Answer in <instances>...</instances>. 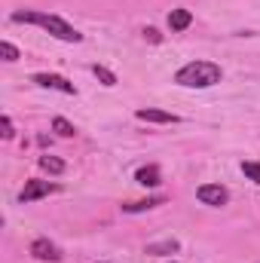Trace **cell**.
<instances>
[{"mask_svg":"<svg viewBox=\"0 0 260 263\" xmlns=\"http://www.w3.org/2000/svg\"><path fill=\"white\" fill-rule=\"evenodd\" d=\"M12 22H15V25H37V28L49 31L52 37L65 40V43H80V40H83V34H80L73 25H67L62 15H52V12H40V9H18V12H12Z\"/></svg>","mask_w":260,"mask_h":263,"instance_id":"6da1fadb","label":"cell"},{"mask_svg":"<svg viewBox=\"0 0 260 263\" xmlns=\"http://www.w3.org/2000/svg\"><path fill=\"white\" fill-rule=\"evenodd\" d=\"M220 77H224L220 65L199 59V62H187V65L181 67V70L175 73V83L184 86V89H208V86H217Z\"/></svg>","mask_w":260,"mask_h":263,"instance_id":"7a4b0ae2","label":"cell"},{"mask_svg":"<svg viewBox=\"0 0 260 263\" xmlns=\"http://www.w3.org/2000/svg\"><path fill=\"white\" fill-rule=\"evenodd\" d=\"M55 190H59V184H49V181L31 178V181H25V187H22V193H18V202L28 205V202H37V199L49 196V193H55Z\"/></svg>","mask_w":260,"mask_h":263,"instance_id":"3957f363","label":"cell"},{"mask_svg":"<svg viewBox=\"0 0 260 263\" xmlns=\"http://www.w3.org/2000/svg\"><path fill=\"white\" fill-rule=\"evenodd\" d=\"M196 199H199L202 205L220 208V205H227V202H230V190H227V187H220V184H202V187L196 190Z\"/></svg>","mask_w":260,"mask_h":263,"instance_id":"277c9868","label":"cell"},{"mask_svg":"<svg viewBox=\"0 0 260 263\" xmlns=\"http://www.w3.org/2000/svg\"><path fill=\"white\" fill-rule=\"evenodd\" d=\"M31 254H34L37 260H46V263H59L62 260L59 245H52L49 239H34V242H31Z\"/></svg>","mask_w":260,"mask_h":263,"instance_id":"5b68a950","label":"cell"},{"mask_svg":"<svg viewBox=\"0 0 260 263\" xmlns=\"http://www.w3.org/2000/svg\"><path fill=\"white\" fill-rule=\"evenodd\" d=\"M34 83H37V86H43V89L65 92V95H73V92H77V89H73V83H67L65 77H59V73H34Z\"/></svg>","mask_w":260,"mask_h":263,"instance_id":"8992f818","label":"cell"},{"mask_svg":"<svg viewBox=\"0 0 260 263\" xmlns=\"http://www.w3.org/2000/svg\"><path fill=\"white\" fill-rule=\"evenodd\" d=\"M135 117L141 120V123H162V126H175L178 123V117L175 114H169V110H159V107H138L135 110Z\"/></svg>","mask_w":260,"mask_h":263,"instance_id":"52a82bcc","label":"cell"},{"mask_svg":"<svg viewBox=\"0 0 260 263\" xmlns=\"http://www.w3.org/2000/svg\"><path fill=\"white\" fill-rule=\"evenodd\" d=\"M193 25V12L190 9H172L169 12V28L172 31H187Z\"/></svg>","mask_w":260,"mask_h":263,"instance_id":"ba28073f","label":"cell"},{"mask_svg":"<svg viewBox=\"0 0 260 263\" xmlns=\"http://www.w3.org/2000/svg\"><path fill=\"white\" fill-rule=\"evenodd\" d=\"M135 181H138L141 187H159L162 175H159V168H156V165H144V168H138Z\"/></svg>","mask_w":260,"mask_h":263,"instance_id":"9c48e42d","label":"cell"},{"mask_svg":"<svg viewBox=\"0 0 260 263\" xmlns=\"http://www.w3.org/2000/svg\"><path fill=\"white\" fill-rule=\"evenodd\" d=\"M162 202H165L162 196L141 199V202H126V205H123V211H126V214H138V211H147V208H156V205H162Z\"/></svg>","mask_w":260,"mask_h":263,"instance_id":"30bf717a","label":"cell"},{"mask_svg":"<svg viewBox=\"0 0 260 263\" xmlns=\"http://www.w3.org/2000/svg\"><path fill=\"white\" fill-rule=\"evenodd\" d=\"M37 165H40L43 172H49V175H62V172H65V162H62L59 156H49V153H46V156H40V159H37Z\"/></svg>","mask_w":260,"mask_h":263,"instance_id":"8fae6325","label":"cell"},{"mask_svg":"<svg viewBox=\"0 0 260 263\" xmlns=\"http://www.w3.org/2000/svg\"><path fill=\"white\" fill-rule=\"evenodd\" d=\"M181 245L175 239H165V242H156V245H147V254H175Z\"/></svg>","mask_w":260,"mask_h":263,"instance_id":"7c38bea8","label":"cell"},{"mask_svg":"<svg viewBox=\"0 0 260 263\" xmlns=\"http://www.w3.org/2000/svg\"><path fill=\"white\" fill-rule=\"evenodd\" d=\"M52 132H55L59 138H73V135H77L73 123H67L65 117H55V120H52Z\"/></svg>","mask_w":260,"mask_h":263,"instance_id":"4fadbf2b","label":"cell"},{"mask_svg":"<svg viewBox=\"0 0 260 263\" xmlns=\"http://www.w3.org/2000/svg\"><path fill=\"white\" fill-rule=\"evenodd\" d=\"M92 73H95V77H98L104 86H117V77H114V70H107L104 65H95V67H92Z\"/></svg>","mask_w":260,"mask_h":263,"instance_id":"5bb4252c","label":"cell"},{"mask_svg":"<svg viewBox=\"0 0 260 263\" xmlns=\"http://www.w3.org/2000/svg\"><path fill=\"white\" fill-rule=\"evenodd\" d=\"M242 172H245L248 181H254L260 187V162H242Z\"/></svg>","mask_w":260,"mask_h":263,"instance_id":"9a60e30c","label":"cell"},{"mask_svg":"<svg viewBox=\"0 0 260 263\" xmlns=\"http://www.w3.org/2000/svg\"><path fill=\"white\" fill-rule=\"evenodd\" d=\"M0 55H3V62H18V49H15L9 40L0 43Z\"/></svg>","mask_w":260,"mask_h":263,"instance_id":"2e32d148","label":"cell"},{"mask_svg":"<svg viewBox=\"0 0 260 263\" xmlns=\"http://www.w3.org/2000/svg\"><path fill=\"white\" fill-rule=\"evenodd\" d=\"M0 129H3V138H12L15 129H12V120L9 117H0Z\"/></svg>","mask_w":260,"mask_h":263,"instance_id":"e0dca14e","label":"cell"},{"mask_svg":"<svg viewBox=\"0 0 260 263\" xmlns=\"http://www.w3.org/2000/svg\"><path fill=\"white\" fill-rule=\"evenodd\" d=\"M144 37H150L153 43H159V31H153V28H147V31H144Z\"/></svg>","mask_w":260,"mask_h":263,"instance_id":"ac0fdd59","label":"cell"}]
</instances>
